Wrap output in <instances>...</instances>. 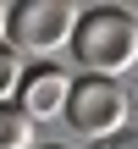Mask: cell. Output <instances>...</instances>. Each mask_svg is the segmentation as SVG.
Returning a JSON list of instances; mask_svg holds the SVG:
<instances>
[{
  "instance_id": "3957f363",
  "label": "cell",
  "mask_w": 138,
  "mask_h": 149,
  "mask_svg": "<svg viewBox=\"0 0 138 149\" xmlns=\"http://www.w3.org/2000/svg\"><path fill=\"white\" fill-rule=\"evenodd\" d=\"M133 122V100L116 77H77L72 83V100H66V127L83 133L89 144H105L116 133H127Z\"/></svg>"
},
{
  "instance_id": "ba28073f",
  "label": "cell",
  "mask_w": 138,
  "mask_h": 149,
  "mask_svg": "<svg viewBox=\"0 0 138 149\" xmlns=\"http://www.w3.org/2000/svg\"><path fill=\"white\" fill-rule=\"evenodd\" d=\"M6 22H11V11H6V6H0V39H6Z\"/></svg>"
},
{
  "instance_id": "52a82bcc",
  "label": "cell",
  "mask_w": 138,
  "mask_h": 149,
  "mask_svg": "<svg viewBox=\"0 0 138 149\" xmlns=\"http://www.w3.org/2000/svg\"><path fill=\"white\" fill-rule=\"evenodd\" d=\"M94 149H138V133H116V138H105V144H94Z\"/></svg>"
},
{
  "instance_id": "7a4b0ae2",
  "label": "cell",
  "mask_w": 138,
  "mask_h": 149,
  "mask_svg": "<svg viewBox=\"0 0 138 149\" xmlns=\"http://www.w3.org/2000/svg\"><path fill=\"white\" fill-rule=\"evenodd\" d=\"M77 6L72 0H17L11 6V22H6V39L17 55H33V61H50L61 44H72L77 33Z\"/></svg>"
},
{
  "instance_id": "5b68a950",
  "label": "cell",
  "mask_w": 138,
  "mask_h": 149,
  "mask_svg": "<svg viewBox=\"0 0 138 149\" xmlns=\"http://www.w3.org/2000/svg\"><path fill=\"white\" fill-rule=\"evenodd\" d=\"M0 149H39V122H28L17 100L0 105Z\"/></svg>"
},
{
  "instance_id": "9c48e42d",
  "label": "cell",
  "mask_w": 138,
  "mask_h": 149,
  "mask_svg": "<svg viewBox=\"0 0 138 149\" xmlns=\"http://www.w3.org/2000/svg\"><path fill=\"white\" fill-rule=\"evenodd\" d=\"M39 149H66V144H39Z\"/></svg>"
},
{
  "instance_id": "6da1fadb",
  "label": "cell",
  "mask_w": 138,
  "mask_h": 149,
  "mask_svg": "<svg viewBox=\"0 0 138 149\" xmlns=\"http://www.w3.org/2000/svg\"><path fill=\"white\" fill-rule=\"evenodd\" d=\"M72 55L83 66V77H116L138 66V17L122 6H89L77 17L72 33Z\"/></svg>"
},
{
  "instance_id": "277c9868",
  "label": "cell",
  "mask_w": 138,
  "mask_h": 149,
  "mask_svg": "<svg viewBox=\"0 0 138 149\" xmlns=\"http://www.w3.org/2000/svg\"><path fill=\"white\" fill-rule=\"evenodd\" d=\"M72 72L66 66H55V61H33L28 72H22V88H17V111L28 116V122H55V116H66V100H72Z\"/></svg>"
},
{
  "instance_id": "8992f818",
  "label": "cell",
  "mask_w": 138,
  "mask_h": 149,
  "mask_svg": "<svg viewBox=\"0 0 138 149\" xmlns=\"http://www.w3.org/2000/svg\"><path fill=\"white\" fill-rule=\"evenodd\" d=\"M22 72H28V66H22V55H17L11 44H0V105H6V100H17Z\"/></svg>"
}]
</instances>
